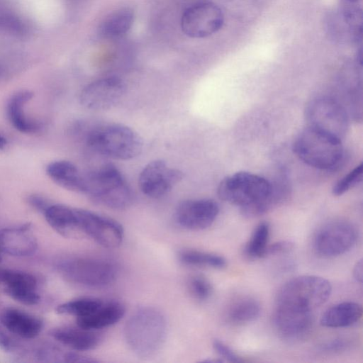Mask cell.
Segmentation results:
<instances>
[{
  "mask_svg": "<svg viewBox=\"0 0 363 363\" xmlns=\"http://www.w3.org/2000/svg\"><path fill=\"white\" fill-rule=\"evenodd\" d=\"M287 190L274 186L259 175L239 172L224 178L217 193L223 201L239 206L243 216L255 218L281 203L288 196Z\"/></svg>",
  "mask_w": 363,
  "mask_h": 363,
  "instance_id": "6da1fadb",
  "label": "cell"
},
{
  "mask_svg": "<svg viewBox=\"0 0 363 363\" xmlns=\"http://www.w3.org/2000/svg\"><path fill=\"white\" fill-rule=\"evenodd\" d=\"M166 335L164 315L158 309L150 306L136 310L124 328V337L129 348L143 359L152 357L160 351Z\"/></svg>",
  "mask_w": 363,
  "mask_h": 363,
  "instance_id": "7a4b0ae2",
  "label": "cell"
},
{
  "mask_svg": "<svg viewBox=\"0 0 363 363\" xmlns=\"http://www.w3.org/2000/svg\"><path fill=\"white\" fill-rule=\"evenodd\" d=\"M83 194L101 206L123 209L133 201V193L121 171L112 164L84 173Z\"/></svg>",
  "mask_w": 363,
  "mask_h": 363,
  "instance_id": "3957f363",
  "label": "cell"
},
{
  "mask_svg": "<svg viewBox=\"0 0 363 363\" xmlns=\"http://www.w3.org/2000/svg\"><path fill=\"white\" fill-rule=\"evenodd\" d=\"M88 147L94 152L120 160H129L143 150L141 137L131 128L120 123L96 126L86 135Z\"/></svg>",
  "mask_w": 363,
  "mask_h": 363,
  "instance_id": "277c9868",
  "label": "cell"
},
{
  "mask_svg": "<svg viewBox=\"0 0 363 363\" xmlns=\"http://www.w3.org/2000/svg\"><path fill=\"white\" fill-rule=\"evenodd\" d=\"M293 150L305 164L322 170L334 169L343 158L341 140L309 126L296 137Z\"/></svg>",
  "mask_w": 363,
  "mask_h": 363,
  "instance_id": "5b68a950",
  "label": "cell"
},
{
  "mask_svg": "<svg viewBox=\"0 0 363 363\" xmlns=\"http://www.w3.org/2000/svg\"><path fill=\"white\" fill-rule=\"evenodd\" d=\"M331 291L330 281L323 277L299 276L280 287L276 295V307L313 312L326 302Z\"/></svg>",
  "mask_w": 363,
  "mask_h": 363,
  "instance_id": "8992f818",
  "label": "cell"
},
{
  "mask_svg": "<svg viewBox=\"0 0 363 363\" xmlns=\"http://www.w3.org/2000/svg\"><path fill=\"white\" fill-rule=\"evenodd\" d=\"M64 275L72 282L91 288L112 284L117 277L116 264L102 258L79 257L65 261L60 266Z\"/></svg>",
  "mask_w": 363,
  "mask_h": 363,
  "instance_id": "52a82bcc",
  "label": "cell"
},
{
  "mask_svg": "<svg viewBox=\"0 0 363 363\" xmlns=\"http://www.w3.org/2000/svg\"><path fill=\"white\" fill-rule=\"evenodd\" d=\"M358 240L357 228L350 222L337 220L322 225L315 233L313 247L323 257H333L350 250Z\"/></svg>",
  "mask_w": 363,
  "mask_h": 363,
  "instance_id": "ba28073f",
  "label": "cell"
},
{
  "mask_svg": "<svg viewBox=\"0 0 363 363\" xmlns=\"http://www.w3.org/2000/svg\"><path fill=\"white\" fill-rule=\"evenodd\" d=\"M308 126L341 140L348 128V116L344 107L330 97L313 99L306 114Z\"/></svg>",
  "mask_w": 363,
  "mask_h": 363,
  "instance_id": "9c48e42d",
  "label": "cell"
},
{
  "mask_svg": "<svg viewBox=\"0 0 363 363\" xmlns=\"http://www.w3.org/2000/svg\"><path fill=\"white\" fill-rule=\"evenodd\" d=\"M224 23L221 9L208 1H201L189 6L181 18L183 33L189 38H204L217 33Z\"/></svg>",
  "mask_w": 363,
  "mask_h": 363,
  "instance_id": "30bf717a",
  "label": "cell"
},
{
  "mask_svg": "<svg viewBox=\"0 0 363 363\" xmlns=\"http://www.w3.org/2000/svg\"><path fill=\"white\" fill-rule=\"evenodd\" d=\"M83 238H89L106 248L118 247L123 239V229L115 220L91 211L77 208Z\"/></svg>",
  "mask_w": 363,
  "mask_h": 363,
  "instance_id": "8fae6325",
  "label": "cell"
},
{
  "mask_svg": "<svg viewBox=\"0 0 363 363\" xmlns=\"http://www.w3.org/2000/svg\"><path fill=\"white\" fill-rule=\"evenodd\" d=\"M183 177L181 170L169 167L162 160H155L142 169L138 177V185L145 195L157 199L171 191Z\"/></svg>",
  "mask_w": 363,
  "mask_h": 363,
  "instance_id": "7c38bea8",
  "label": "cell"
},
{
  "mask_svg": "<svg viewBox=\"0 0 363 363\" xmlns=\"http://www.w3.org/2000/svg\"><path fill=\"white\" fill-rule=\"evenodd\" d=\"M125 91V84L121 78L104 77L85 86L80 93L79 101L88 109L107 110L120 101Z\"/></svg>",
  "mask_w": 363,
  "mask_h": 363,
  "instance_id": "4fadbf2b",
  "label": "cell"
},
{
  "mask_svg": "<svg viewBox=\"0 0 363 363\" xmlns=\"http://www.w3.org/2000/svg\"><path fill=\"white\" fill-rule=\"evenodd\" d=\"M218 213L219 206L213 199H187L177 205L174 219L184 229L202 230L214 223Z\"/></svg>",
  "mask_w": 363,
  "mask_h": 363,
  "instance_id": "5bb4252c",
  "label": "cell"
},
{
  "mask_svg": "<svg viewBox=\"0 0 363 363\" xmlns=\"http://www.w3.org/2000/svg\"><path fill=\"white\" fill-rule=\"evenodd\" d=\"M273 326L278 335L288 342H298L311 333L314 317L311 311L276 307L272 315Z\"/></svg>",
  "mask_w": 363,
  "mask_h": 363,
  "instance_id": "9a60e30c",
  "label": "cell"
},
{
  "mask_svg": "<svg viewBox=\"0 0 363 363\" xmlns=\"http://www.w3.org/2000/svg\"><path fill=\"white\" fill-rule=\"evenodd\" d=\"M37 247V240L29 223L0 230V249L4 253L27 257L33 255Z\"/></svg>",
  "mask_w": 363,
  "mask_h": 363,
  "instance_id": "2e32d148",
  "label": "cell"
},
{
  "mask_svg": "<svg viewBox=\"0 0 363 363\" xmlns=\"http://www.w3.org/2000/svg\"><path fill=\"white\" fill-rule=\"evenodd\" d=\"M43 215L50 227L62 236L67 238H83L77 208L62 204H50Z\"/></svg>",
  "mask_w": 363,
  "mask_h": 363,
  "instance_id": "e0dca14e",
  "label": "cell"
},
{
  "mask_svg": "<svg viewBox=\"0 0 363 363\" xmlns=\"http://www.w3.org/2000/svg\"><path fill=\"white\" fill-rule=\"evenodd\" d=\"M125 308L118 301H104L103 303L90 314L77 318L78 327L91 330H97L111 326L118 322L124 315Z\"/></svg>",
  "mask_w": 363,
  "mask_h": 363,
  "instance_id": "ac0fdd59",
  "label": "cell"
},
{
  "mask_svg": "<svg viewBox=\"0 0 363 363\" xmlns=\"http://www.w3.org/2000/svg\"><path fill=\"white\" fill-rule=\"evenodd\" d=\"M1 321L11 333L26 339L38 336L43 326L40 319L16 308L5 309L1 315Z\"/></svg>",
  "mask_w": 363,
  "mask_h": 363,
  "instance_id": "d6986e66",
  "label": "cell"
},
{
  "mask_svg": "<svg viewBox=\"0 0 363 363\" xmlns=\"http://www.w3.org/2000/svg\"><path fill=\"white\" fill-rule=\"evenodd\" d=\"M50 335L61 344L76 351H88L96 348L101 337L96 330L78 327L59 328L51 331Z\"/></svg>",
  "mask_w": 363,
  "mask_h": 363,
  "instance_id": "ffe728a7",
  "label": "cell"
},
{
  "mask_svg": "<svg viewBox=\"0 0 363 363\" xmlns=\"http://www.w3.org/2000/svg\"><path fill=\"white\" fill-rule=\"evenodd\" d=\"M48 176L58 186L69 191L82 193L84 188V173L67 160L50 162L46 167Z\"/></svg>",
  "mask_w": 363,
  "mask_h": 363,
  "instance_id": "44dd1931",
  "label": "cell"
},
{
  "mask_svg": "<svg viewBox=\"0 0 363 363\" xmlns=\"http://www.w3.org/2000/svg\"><path fill=\"white\" fill-rule=\"evenodd\" d=\"M362 311V307L358 303H339L328 308L323 313L320 323L323 327L331 328L351 326L361 319Z\"/></svg>",
  "mask_w": 363,
  "mask_h": 363,
  "instance_id": "7402d4cb",
  "label": "cell"
},
{
  "mask_svg": "<svg viewBox=\"0 0 363 363\" xmlns=\"http://www.w3.org/2000/svg\"><path fill=\"white\" fill-rule=\"evenodd\" d=\"M33 96L28 90H22L13 94L6 106V115L11 124L23 133H33L39 130L38 123L31 121L24 113L25 104Z\"/></svg>",
  "mask_w": 363,
  "mask_h": 363,
  "instance_id": "603a6c76",
  "label": "cell"
},
{
  "mask_svg": "<svg viewBox=\"0 0 363 363\" xmlns=\"http://www.w3.org/2000/svg\"><path fill=\"white\" fill-rule=\"evenodd\" d=\"M135 18L134 11L128 7L109 13L98 28L99 35L106 39H116L125 35L131 28Z\"/></svg>",
  "mask_w": 363,
  "mask_h": 363,
  "instance_id": "cb8c5ba5",
  "label": "cell"
},
{
  "mask_svg": "<svg viewBox=\"0 0 363 363\" xmlns=\"http://www.w3.org/2000/svg\"><path fill=\"white\" fill-rule=\"evenodd\" d=\"M261 305L255 298L245 296L233 300L225 312L227 321L233 325H242L256 320L260 315Z\"/></svg>",
  "mask_w": 363,
  "mask_h": 363,
  "instance_id": "d4e9b609",
  "label": "cell"
},
{
  "mask_svg": "<svg viewBox=\"0 0 363 363\" xmlns=\"http://www.w3.org/2000/svg\"><path fill=\"white\" fill-rule=\"evenodd\" d=\"M341 28L346 31L350 39L361 43L362 39L363 14L360 7L350 3L340 11Z\"/></svg>",
  "mask_w": 363,
  "mask_h": 363,
  "instance_id": "484cf974",
  "label": "cell"
},
{
  "mask_svg": "<svg viewBox=\"0 0 363 363\" xmlns=\"http://www.w3.org/2000/svg\"><path fill=\"white\" fill-rule=\"evenodd\" d=\"M179 259L184 264L221 269L226 266V259L218 255L195 250H184L178 254Z\"/></svg>",
  "mask_w": 363,
  "mask_h": 363,
  "instance_id": "4316f807",
  "label": "cell"
},
{
  "mask_svg": "<svg viewBox=\"0 0 363 363\" xmlns=\"http://www.w3.org/2000/svg\"><path fill=\"white\" fill-rule=\"evenodd\" d=\"M270 225L267 222H261L255 228L245 248V255L250 259L264 257L268 246Z\"/></svg>",
  "mask_w": 363,
  "mask_h": 363,
  "instance_id": "83f0119b",
  "label": "cell"
},
{
  "mask_svg": "<svg viewBox=\"0 0 363 363\" xmlns=\"http://www.w3.org/2000/svg\"><path fill=\"white\" fill-rule=\"evenodd\" d=\"M103 300L94 297H83L62 303L56 308L59 314L74 315L76 318L86 316L95 311Z\"/></svg>",
  "mask_w": 363,
  "mask_h": 363,
  "instance_id": "f1b7e54d",
  "label": "cell"
},
{
  "mask_svg": "<svg viewBox=\"0 0 363 363\" xmlns=\"http://www.w3.org/2000/svg\"><path fill=\"white\" fill-rule=\"evenodd\" d=\"M0 282L6 287L35 289L37 286V281L33 275L15 269H0Z\"/></svg>",
  "mask_w": 363,
  "mask_h": 363,
  "instance_id": "f546056e",
  "label": "cell"
},
{
  "mask_svg": "<svg viewBox=\"0 0 363 363\" xmlns=\"http://www.w3.org/2000/svg\"><path fill=\"white\" fill-rule=\"evenodd\" d=\"M362 177L363 164L360 163L334 185L332 190L333 195L338 196L344 194L362 182Z\"/></svg>",
  "mask_w": 363,
  "mask_h": 363,
  "instance_id": "4dcf8cb0",
  "label": "cell"
},
{
  "mask_svg": "<svg viewBox=\"0 0 363 363\" xmlns=\"http://www.w3.org/2000/svg\"><path fill=\"white\" fill-rule=\"evenodd\" d=\"M190 294L199 301L208 299L213 293V286L208 279L203 275L192 276L188 282Z\"/></svg>",
  "mask_w": 363,
  "mask_h": 363,
  "instance_id": "1f68e13d",
  "label": "cell"
},
{
  "mask_svg": "<svg viewBox=\"0 0 363 363\" xmlns=\"http://www.w3.org/2000/svg\"><path fill=\"white\" fill-rule=\"evenodd\" d=\"M5 293L12 299L22 304L34 306L40 302V296L35 289L6 287Z\"/></svg>",
  "mask_w": 363,
  "mask_h": 363,
  "instance_id": "d6a6232c",
  "label": "cell"
},
{
  "mask_svg": "<svg viewBox=\"0 0 363 363\" xmlns=\"http://www.w3.org/2000/svg\"><path fill=\"white\" fill-rule=\"evenodd\" d=\"M24 23L16 16L8 14L0 15V30L15 35H23L26 33Z\"/></svg>",
  "mask_w": 363,
  "mask_h": 363,
  "instance_id": "836d02e7",
  "label": "cell"
},
{
  "mask_svg": "<svg viewBox=\"0 0 363 363\" xmlns=\"http://www.w3.org/2000/svg\"><path fill=\"white\" fill-rule=\"evenodd\" d=\"M213 347L220 359L229 362H242L243 359L240 357L233 350L220 340L215 339L213 341Z\"/></svg>",
  "mask_w": 363,
  "mask_h": 363,
  "instance_id": "e575fe53",
  "label": "cell"
},
{
  "mask_svg": "<svg viewBox=\"0 0 363 363\" xmlns=\"http://www.w3.org/2000/svg\"><path fill=\"white\" fill-rule=\"evenodd\" d=\"M351 347V342L342 338L334 339L322 343L319 346L321 352L336 354L347 351Z\"/></svg>",
  "mask_w": 363,
  "mask_h": 363,
  "instance_id": "d590c367",
  "label": "cell"
},
{
  "mask_svg": "<svg viewBox=\"0 0 363 363\" xmlns=\"http://www.w3.org/2000/svg\"><path fill=\"white\" fill-rule=\"evenodd\" d=\"M294 247V243L290 240H280L267 247L264 257L280 255L290 252Z\"/></svg>",
  "mask_w": 363,
  "mask_h": 363,
  "instance_id": "8d00e7d4",
  "label": "cell"
},
{
  "mask_svg": "<svg viewBox=\"0 0 363 363\" xmlns=\"http://www.w3.org/2000/svg\"><path fill=\"white\" fill-rule=\"evenodd\" d=\"M27 201L33 208L43 214L50 205L44 197L36 194L28 196Z\"/></svg>",
  "mask_w": 363,
  "mask_h": 363,
  "instance_id": "74e56055",
  "label": "cell"
},
{
  "mask_svg": "<svg viewBox=\"0 0 363 363\" xmlns=\"http://www.w3.org/2000/svg\"><path fill=\"white\" fill-rule=\"evenodd\" d=\"M64 361L66 362H77V363H93L98 362V360L91 357L79 354L74 352L66 353L64 355Z\"/></svg>",
  "mask_w": 363,
  "mask_h": 363,
  "instance_id": "f35d334b",
  "label": "cell"
},
{
  "mask_svg": "<svg viewBox=\"0 0 363 363\" xmlns=\"http://www.w3.org/2000/svg\"><path fill=\"white\" fill-rule=\"evenodd\" d=\"M353 277L359 283L363 279V262L362 259L358 260L353 268Z\"/></svg>",
  "mask_w": 363,
  "mask_h": 363,
  "instance_id": "ab89813d",
  "label": "cell"
},
{
  "mask_svg": "<svg viewBox=\"0 0 363 363\" xmlns=\"http://www.w3.org/2000/svg\"><path fill=\"white\" fill-rule=\"evenodd\" d=\"M7 145V140L6 139L0 135V150L4 149Z\"/></svg>",
  "mask_w": 363,
  "mask_h": 363,
  "instance_id": "60d3db41",
  "label": "cell"
},
{
  "mask_svg": "<svg viewBox=\"0 0 363 363\" xmlns=\"http://www.w3.org/2000/svg\"><path fill=\"white\" fill-rule=\"evenodd\" d=\"M69 2H71L72 4H79L80 2H82V1L83 0H68Z\"/></svg>",
  "mask_w": 363,
  "mask_h": 363,
  "instance_id": "b9f144b4",
  "label": "cell"
},
{
  "mask_svg": "<svg viewBox=\"0 0 363 363\" xmlns=\"http://www.w3.org/2000/svg\"><path fill=\"white\" fill-rule=\"evenodd\" d=\"M346 1H348L349 3L355 4V3H357L358 1H359L360 0H346Z\"/></svg>",
  "mask_w": 363,
  "mask_h": 363,
  "instance_id": "7bdbcfd3",
  "label": "cell"
},
{
  "mask_svg": "<svg viewBox=\"0 0 363 363\" xmlns=\"http://www.w3.org/2000/svg\"><path fill=\"white\" fill-rule=\"evenodd\" d=\"M0 260H1V257H0Z\"/></svg>",
  "mask_w": 363,
  "mask_h": 363,
  "instance_id": "ee69618b",
  "label": "cell"
}]
</instances>
